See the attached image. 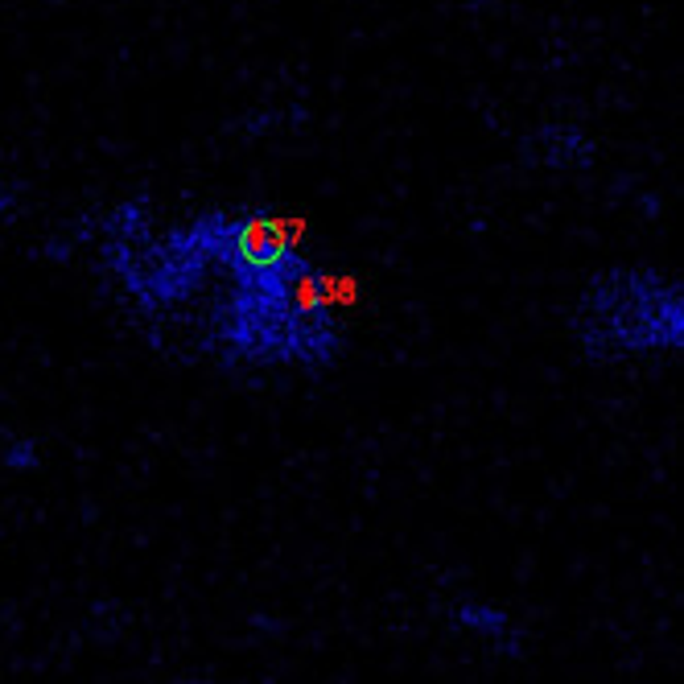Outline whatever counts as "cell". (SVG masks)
Segmentation results:
<instances>
[{
	"instance_id": "obj_2",
	"label": "cell",
	"mask_w": 684,
	"mask_h": 684,
	"mask_svg": "<svg viewBox=\"0 0 684 684\" xmlns=\"http://www.w3.org/2000/svg\"><path fill=\"white\" fill-rule=\"evenodd\" d=\"M528 157L540 169H557V174H577L590 169L594 161V141L577 124H544L528 136Z\"/></svg>"
},
{
	"instance_id": "obj_3",
	"label": "cell",
	"mask_w": 684,
	"mask_h": 684,
	"mask_svg": "<svg viewBox=\"0 0 684 684\" xmlns=\"http://www.w3.org/2000/svg\"><path fill=\"white\" fill-rule=\"evenodd\" d=\"M458 627H466L470 635H483L491 643H507L516 635V619L503 606H478V602H462L458 606Z\"/></svg>"
},
{
	"instance_id": "obj_1",
	"label": "cell",
	"mask_w": 684,
	"mask_h": 684,
	"mask_svg": "<svg viewBox=\"0 0 684 684\" xmlns=\"http://www.w3.org/2000/svg\"><path fill=\"white\" fill-rule=\"evenodd\" d=\"M569 330L577 351L602 367L647 363L684 347V289L647 268H610L581 289Z\"/></svg>"
}]
</instances>
